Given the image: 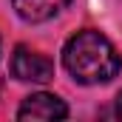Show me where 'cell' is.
<instances>
[{"instance_id":"6da1fadb","label":"cell","mask_w":122,"mask_h":122,"mask_svg":"<svg viewBox=\"0 0 122 122\" xmlns=\"http://www.w3.org/2000/svg\"><path fill=\"white\" fill-rule=\"evenodd\" d=\"M62 62H65L68 74L82 85H99V82L114 80L119 74V65H122L114 43L94 29L77 31L65 43Z\"/></svg>"},{"instance_id":"7a4b0ae2","label":"cell","mask_w":122,"mask_h":122,"mask_svg":"<svg viewBox=\"0 0 122 122\" xmlns=\"http://www.w3.org/2000/svg\"><path fill=\"white\" fill-rule=\"evenodd\" d=\"M11 74L23 82H48L54 77V62L40 51L17 46L11 54Z\"/></svg>"},{"instance_id":"3957f363","label":"cell","mask_w":122,"mask_h":122,"mask_svg":"<svg viewBox=\"0 0 122 122\" xmlns=\"http://www.w3.org/2000/svg\"><path fill=\"white\" fill-rule=\"evenodd\" d=\"M68 117V108L60 97L54 94H31L23 99L20 111H17V119H65Z\"/></svg>"},{"instance_id":"277c9868","label":"cell","mask_w":122,"mask_h":122,"mask_svg":"<svg viewBox=\"0 0 122 122\" xmlns=\"http://www.w3.org/2000/svg\"><path fill=\"white\" fill-rule=\"evenodd\" d=\"M11 3H14V11L23 20L43 23V20H51L54 14H60L71 0H11Z\"/></svg>"},{"instance_id":"5b68a950","label":"cell","mask_w":122,"mask_h":122,"mask_svg":"<svg viewBox=\"0 0 122 122\" xmlns=\"http://www.w3.org/2000/svg\"><path fill=\"white\" fill-rule=\"evenodd\" d=\"M117 114L122 117V91H119V97H117Z\"/></svg>"}]
</instances>
